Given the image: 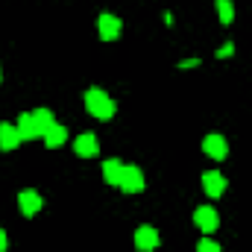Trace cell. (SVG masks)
<instances>
[{
	"mask_svg": "<svg viewBox=\"0 0 252 252\" xmlns=\"http://www.w3.org/2000/svg\"><path fill=\"white\" fill-rule=\"evenodd\" d=\"M85 109H88V115L97 118V121L115 118V100H112L103 88H88V91H85Z\"/></svg>",
	"mask_w": 252,
	"mask_h": 252,
	"instance_id": "cell-1",
	"label": "cell"
},
{
	"mask_svg": "<svg viewBox=\"0 0 252 252\" xmlns=\"http://www.w3.org/2000/svg\"><path fill=\"white\" fill-rule=\"evenodd\" d=\"M121 190H126V193H141V190H144V173H141V167H135V164H124Z\"/></svg>",
	"mask_w": 252,
	"mask_h": 252,
	"instance_id": "cell-2",
	"label": "cell"
},
{
	"mask_svg": "<svg viewBox=\"0 0 252 252\" xmlns=\"http://www.w3.org/2000/svg\"><path fill=\"white\" fill-rule=\"evenodd\" d=\"M193 223H196V229H202L205 235H211V232L220 226V220H217V211H214L211 205H199V208L193 211Z\"/></svg>",
	"mask_w": 252,
	"mask_h": 252,
	"instance_id": "cell-3",
	"label": "cell"
},
{
	"mask_svg": "<svg viewBox=\"0 0 252 252\" xmlns=\"http://www.w3.org/2000/svg\"><path fill=\"white\" fill-rule=\"evenodd\" d=\"M202 188H205V193H208L211 199H220V196L226 193V188H229V182H226L223 173L208 170V173H202Z\"/></svg>",
	"mask_w": 252,
	"mask_h": 252,
	"instance_id": "cell-4",
	"label": "cell"
},
{
	"mask_svg": "<svg viewBox=\"0 0 252 252\" xmlns=\"http://www.w3.org/2000/svg\"><path fill=\"white\" fill-rule=\"evenodd\" d=\"M97 30H100V38H103V41H115V38L121 35L124 24H121V18H115V15H100V18H97Z\"/></svg>",
	"mask_w": 252,
	"mask_h": 252,
	"instance_id": "cell-5",
	"label": "cell"
},
{
	"mask_svg": "<svg viewBox=\"0 0 252 252\" xmlns=\"http://www.w3.org/2000/svg\"><path fill=\"white\" fill-rule=\"evenodd\" d=\"M41 196H38V190H21L18 193V208H21V214H27V217H32V214H38L41 211Z\"/></svg>",
	"mask_w": 252,
	"mask_h": 252,
	"instance_id": "cell-6",
	"label": "cell"
},
{
	"mask_svg": "<svg viewBox=\"0 0 252 252\" xmlns=\"http://www.w3.org/2000/svg\"><path fill=\"white\" fill-rule=\"evenodd\" d=\"M202 150H205L211 158H220V161L229 156V144H226V138H223V135H205Z\"/></svg>",
	"mask_w": 252,
	"mask_h": 252,
	"instance_id": "cell-7",
	"label": "cell"
},
{
	"mask_svg": "<svg viewBox=\"0 0 252 252\" xmlns=\"http://www.w3.org/2000/svg\"><path fill=\"white\" fill-rule=\"evenodd\" d=\"M135 247L141 252H153L158 247V232H156L153 226H141V229L135 232Z\"/></svg>",
	"mask_w": 252,
	"mask_h": 252,
	"instance_id": "cell-8",
	"label": "cell"
},
{
	"mask_svg": "<svg viewBox=\"0 0 252 252\" xmlns=\"http://www.w3.org/2000/svg\"><path fill=\"white\" fill-rule=\"evenodd\" d=\"M18 144H21L18 126L15 124H0V150H3V153H12V150H18Z\"/></svg>",
	"mask_w": 252,
	"mask_h": 252,
	"instance_id": "cell-9",
	"label": "cell"
},
{
	"mask_svg": "<svg viewBox=\"0 0 252 252\" xmlns=\"http://www.w3.org/2000/svg\"><path fill=\"white\" fill-rule=\"evenodd\" d=\"M73 150H76V156H82V158H94L97 156V135H91V132H82L76 141H73Z\"/></svg>",
	"mask_w": 252,
	"mask_h": 252,
	"instance_id": "cell-10",
	"label": "cell"
},
{
	"mask_svg": "<svg viewBox=\"0 0 252 252\" xmlns=\"http://www.w3.org/2000/svg\"><path fill=\"white\" fill-rule=\"evenodd\" d=\"M18 132H21V141H35V138H41V132H38V124H35V118H32V112H24L21 118H18Z\"/></svg>",
	"mask_w": 252,
	"mask_h": 252,
	"instance_id": "cell-11",
	"label": "cell"
},
{
	"mask_svg": "<svg viewBox=\"0 0 252 252\" xmlns=\"http://www.w3.org/2000/svg\"><path fill=\"white\" fill-rule=\"evenodd\" d=\"M121 176H124V161L106 158V161H103V179H106L109 185H118V188H121Z\"/></svg>",
	"mask_w": 252,
	"mask_h": 252,
	"instance_id": "cell-12",
	"label": "cell"
},
{
	"mask_svg": "<svg viewBox=\"0 0 252 252\" xmlns=\"http://www.w3.org/2000/svg\"><path fill=\"white\" fill-rule=\"evenodd\" d=\"M64 141H67V129H64L62 124H53L44 132V144H47V147H62Z\"/></svg>",
	"mask_w": 252,
	"mask_h": 252,
	"instance_id": "cell-13",
	"label": "cell"
},
{
	"mask_svg": "<svg viewBox=\"0 0 252 252\" xmlns=\"http://www.w3.org/2000/svg\"><path fill=\"white\" fill-rule=\"evenodd\" d=\"M32 118H35V124H38V132H41V138H44V132H47L50 126L56 124V118H53L47 109H35V112H32Z\"/></svg>",
	"mask_w": 252,
	"mask_h": 252,
	"instance_id": "cell-14",
	"label": "cell"
},
{
	"mask_svg": "<svg viewBox=\"0 0 252 252\" xmlns=\"http://www.w3.org/2000/svg\"><path fill=\"white\" fill-rule=\"evenodd\" d=\"M214 9H217V15H220L223 24H232V21H235V6H232V0H214Z\"/></svg>",
	"mask_w": 252,
	"mask_h": 252,
	"instance_id": "cell-15",
	"label": "cell"
},
{
	"mask_svg": "<svg viewBox=\"0 0 252 252\" xmlns=\"http://www.w3.org/2000/svg\"><path fill=\"white\" fill-rule=\"evenodd\" d=\"M196 252H220V244H214L211 238H202V241L196 244Z\"/></svg>",
	"mask_w": 252,
	"mask_h": 252,
	"instance_id": "cell-16",
	"label": "cell"
},
{
	"mask_svg": "<svg viewBox=\"0 0 252 252\" xmlns=\"http://www.w3.org/2000/svg\"><path fill=\"white\" fill-rule=\"evenodd\" d=\"M232 53H235V44H232V41H229V44H223V47H220V50H217V59H229V56H232Z\"/></svg>",
	"mask_w": 252,
	"mask_h": 252,
	"instance_id": "cell-17",
	"label": "cell"
},
{
	"mask_svg": "<svg viewBox=\"0 0 252 252\" xmlns=\"http://www.w3.org/2000/svg\"><path fill=\"white\" fill-rule=\"evenodd\" d=\"M182 70H188V67H199V59H185V62H179Z\"/></svg>",
	"mask_w": 252,
	"mask_h": 252,
	"instance_id": "cell-18",
	"label": "cell"
},
{
	"mask_svg": "<svg viewBox=\"0 0 252 252\" xmlns=\"http://www.w3.org/2000/svg\"><path fill=\"white\" fill-rule=\"evenodd\" d=\"M6 247H9V241H6V232L0 229V252H6Z\"/></svg>",
	"mask_w": 252,
	"mask_h": 252,
	"instance_id": "cell-19",
	"label": "cell"
}]
</instances>
